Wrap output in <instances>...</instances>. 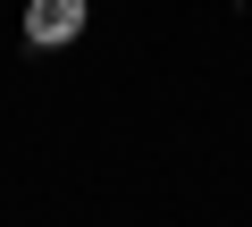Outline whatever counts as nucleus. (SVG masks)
<instances>
[{"label":"nucleus","mask_w":252,"mask_h":227,"mask_svg":"<svg viewBox=\"0 0 252 227\" xmlns=\"http://www.w3.org/2000/svg\"><path fill=\"white\" fill-rule=\"evenodd\" d=\"M84 26H93L84 0H26V34H34V51H59V42H76Z\"/></svg>","instance_id":"f257e3e1"}]
</instances>
